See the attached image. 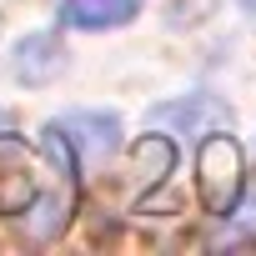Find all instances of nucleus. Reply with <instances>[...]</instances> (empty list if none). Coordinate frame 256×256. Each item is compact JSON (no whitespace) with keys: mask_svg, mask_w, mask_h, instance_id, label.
<instances>
[{"mask_svg":"<svg viewBox=\"0 0 256 256\" xmlns=\"http://www.w3.org/2000/svg\"><path fill=\"white\" fill-rule=\"evenodd\" d=\"M196 186H201V201L206 211L226 216L241 196V146L231 136H206L201 151H196Z\"/></svg>","mask_w":256,"mask_h":256,"instance_id":"1","label":"nucleus"},{"mask_svg":"<svg viewBox=\"0 0 256 256\" xmlns=\"http://www.w3.org/2000/svg\"><path fill=\"white\" fill-rule=\"evenodd\" d=\"M36 161L20 136H0V216H26L36 206Z\"/></svg>","mask_w":256,"mask_h":256,"instance_id":"2","label":"nucleus"},{"mask_svg":"<svg viewBox=\"0 0 256 256\" xmlns=\"http://www.w3.org/2000/svg\"><path fill=\"white\" fill-rule=\"evenodd\" d=\"M56 126L66 131L76 161H86V166L106 161V156L116 151V131H120L116 116H106V110H76V116H66V120H56Z\"/></svg>","mask_w":256,"mask_h":256,"instance_id":"3","label":"nucleus"},{"mask_svg":"<svg viewBox=\"0 0 256 256\" xmlns=\"http://www.w3.org/2000/svg\"><path fill=\"white\" fill-rule=\"evenodd\" d=\"M60 70H66V50H60L56 36H26V40H20V50H16V80L46 86V80H56Z\"/></svg>","mask_w":256,"mask_h":256,"instance_id":"4","label":"nucleus"},{"mask_svg":"<svg viewBox=\"0 0 256 256\" xmlns=\"http://www.w3.org/2000/svg\"><path fill=\"white\" fill-rule=\"evenodd\" d=\"M141 0H60V20L76 30H106V26H126L136 20Z\"/></svg>","mask_w":256,"mask_h":256,"instance_id":"5","label":"nucleus"},{"mask_svg":"<svg viewBox=\"0 0 256 256\" xmlns=\"http://www.w3.org/2000/svg\"><path fill=\"white\" fill-rule=\"evenodd\" d=\"M236 216H241V221H236V226H226V231H221L216 241H231V246H236V241L256 236V186L246 191V201H241V211H236Z\"/></svg>","mask_w":256,"mask_h":256,"instance_id":"6","label":"nucleus"},{"mask_svg":"<svg viewBox=\"0 0 256 256\" xmlns=\"http://www.w3.org/2000/svg\"><path fill=\"white\" fill-rule=\"evenodd\" d=\"M241 6H246V10H256V0H241Z\"/></svg>","mask_w":256,"mask_h":256,"instance_id":"7","label":"nucleus"}]
</instances>
